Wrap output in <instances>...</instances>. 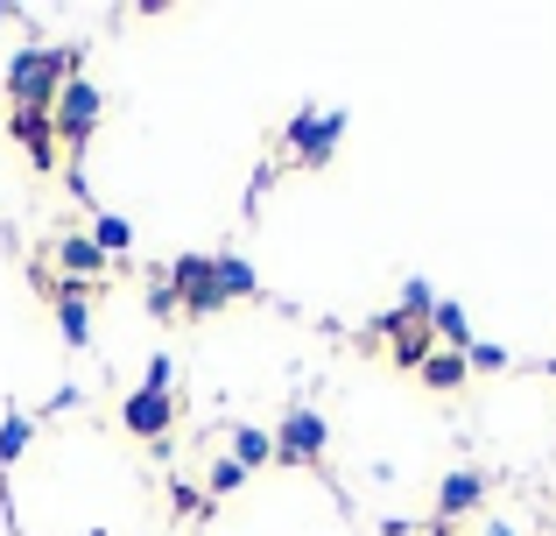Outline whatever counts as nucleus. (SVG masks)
I'll list each match as a JSON object with an SVG mask.
<instances>
[{"label": "nucleus", "mask_w": 556, "mask_h": 536, "mask_svg": "<svg viewBox=\"0 0 556 536\" xmlns=\"http://www.w3.org/2000/svg\"><path fill=\"white\" fill-rule=\"evenodd\" d=\"M465 367H472V374H501V367H507V346L472 339V346H465Z\"/></svg>", "instance_id": "a211bd4d"}, {"label": "nucleus", "mask_w": 556, "mask_h": 536, "mask_svg": "<svg viewBox=\"0 0 556 536\" xmlns=\"http://www.w3.org/2000/svg\"><path fill=\"white\" fill-rule=\"evenodd\" d=\"M232 487H247V466H240V459H232V452H226V459H218V466H212V473H204V495H212V501H226V495H232Z\"/></svg>", "instance_id": "f3484780"}, {"label": "nucleus", "mask_w": 556, "mask_h": 536, "mask_svg": "<svg viewBox=\"0 0 556 536\" xmlns=\"http://www.w3.org/2000/svg\"><path fill=\"white\" fill-rule=\"evenodd\" d=\"M416 382L430 388V396H458V388L472 382V367H465V353H451V346H430V360L416 367Z\"/></svg>", "instance_id": "9d476101"}, {"label": "nucleus", "mask_w": 556, "mask_h": 536, "mask_svg": "<svg viewBox=\"0 0 556 536\" xmlns=\"http://www.w3.org/2000/svg\"><path fill=\"white\" fill-rule=\"evenodd\" d=\"M169 509H177V515H204V495L190 481H169Z\"/></svg>", "instance_id": "412c9836"}, {"label": "nucleus", "mask_w": 556, "mask_h": 536, "mask_svg": "<svg viewBox=\"0 0 556 536\" xmlns=\"http://www.w3.org/2000/svg\"><path fill=\"white\" fill-rule=\"evenodd\" d=\"M28 438H36V416H8V424H0V473L28 452Z\"/></svg>", "instance_id": "dca6fc26"}, {"label": "nucleus", "mask_w": 556, "mask_h": 536, "mask_svg": "<svg viewBox=\"0 0 556 536\" xmlns=\"http://www.w3.org/2000/svg\"><path fill=\"white\" fill-rule=\"evenodd\" d=\"M169 382H177V367H169V353H155V360H149V374H141V388H155V396H177Z\"/></svg>", "instance_id": "aec40b11"}, {"label": "nucleus", "mask_w": 556, "mask_h": 536, "mask_svg": "<svg viewBox=\"0 0 556 536\" xmlns=\"http://www.w3.org/2000/svg\"><path fill=\"white\" fill-rule=\"evenodd\" d=\"M325 445H331V424L311 410V402L282 410V424H275V466H317Z\"/></svg>", "instance_id": "39448f33"}, {"label": "nucleus", "mask_w": 556, "mask_h": 536, "mask_svg": "<svg viewBox=\"0 0 556 536\" xmlns=\"http://www.w3.org/2000/svg\"><path fill=\"white\" fill-rule=\"evenodd\" d=\"M99 113H106V92H99L92 78H71L64 92H56V107H50V127H56V149H71V155H78L85 141H92Z\"/></svg>", "instance_id": "7ed1b4c3"}, {"label": "nucleus", "mask_w": 556, "mask_h": 536, "mask_svg": "<svg viewBox=\"0 0 556 536\" xmlns=\"http://www.w3.org/2000/svg\"><path fill=\"white\" fill-rule=\"evenodd\" d=\"M71 78H78V42H22L8 57V107L50 113Z\"/></svg>", "instance_id": "f257e3e1"}, {"label": "nucleus", "mask_w": 556, "mask_h": 536, "mask_svg": "<svg viewBox=\"0 0 556 536\" xmlns=\"http://www.w3.org/2000/svg\"><path fill=\"white\" fill-rule=\"evenodd\" d=\"M212 275H218V297H261V275H254V262L247 254H212Z\"/></svg>", "instance_id": "9b49d317"}, {"label": "nucleus", "mask_w": 556, "mask_h": 536, "mask_svg": "<svg viewBox=\"0 0 556 536\" xmlns=\"http://www.w3.org/2000/svg\"><path fill=\"white\" fill-rule=\"evenodd\" d=\"M8 135L28 149V163L50 177L56 170V127H50V113H36V107H8Z\"/></svg>", "instance_id": "6e6552de"}, {"label": "nucleus", "mask_w": 556, "mask_h": 536, "mask_svg": "<svg viewBox=\"0 0 556 536\" xmlns=\"http://www.w3.org/2000/svg\"><path fill=\"white\" fill-rule=\"evenodd\" d=\"M121 431L141 445H169V431H177V396H155V388H135V396L121 402Z\"/></svg>", "instance_id": "423d86ee"}, {"label": "nucleus", "mask_w": 556, "mask_h": 536, "mask_svg": "<svg viewBox=\"0 0 556 536\" xmlns=\"http://www.w3.org/2000/svg\"><path fill=\"white\" fill-rule=\"evenodd\" d=\"M479 501H486V473H479V466H458V473H444V487H437V501H430L437 529H444V523H458V515H472Z\"/></svg>", "instance_id": "0eeeda50"}, {"label": "nucleus", "mask_w": 556, "mask_h": 536, "mask_svg": "<svg viewBox=\"0 0 556 536\" xmlns=\"http://www.w3.org/2000/svg\"><path fill=\"white\" fill-rule=\"evenodd\" d=\"M50 262L71 275V283H92V275H106V254H99L92 234H56L50 240Z\"/></svg>", "instance_id": "1a4fd4ad"}, {"label": "nucleus", "mask_w": 556, "mask_h": 536, "mask_svg": "<svg viewBox=\"0 0 556 536\" xmlns=\"http://www.w3.org/2000/svg\"><path fill=\"white\" fill-rule=\"evenodd\" d=\"M56 325H64V346H92V311H85V297H56Z\"/></svg>", "instance_id": "2eb2a0df"}, {"label": "nucleus", "mask_w": 556, "mask_h": 536, "mask_svg": "<svg viewBox=\"0 0 556 536\" xmlns=\"http://www.w3.org/2000/svg\"><path fill=\"white\" fill-rule=\"evenodd\" d=\"M169 297H177V311L190 317V325H204V317L226 311L218 275H212V254H177V262H169Z\"/></svg>", "instance_id": "20e7f679"}, {"label": "nucleus", "mask_w": 556, "mask_h": 536, "mask_svg": "<svg viewBox=\"0 0 556 536\" xmlns=\"http://www.w3.org/2000/svg\"><path fill=\"white\" fill-rule=\"evenodd\" d=\"M430 339H444L451 353H465V346H472V317H465V303L437 297V311H430Z\"/></svg>", "instance_id": "f8f14e48"}, {"label": "nucleus", "mask_w": 556, "mask_h": 536, "mask_svg": "<svg viewBox=\"0 0 556 536\" xmlns=\"http://www.w3.org/2000/svg\"><path fill=\"white\" fill-rule=\"evenodd\" d=\"M486 536H515V529H507V523H486Z\"/></svg>", "instance_id": "4be33fe9"}, {"label": "nucleus", "mask_w": 556, "mask_h": 536, "mask_svg": "<svg viewBox=\"0 0 556 536\" xmlns=\"http://www.w3.org/2000/svg\"><path fill=\"white\" fill-rule=\"evenodd\" d=\"M437 536H444V529H437Z\"/></svg>", "instance_id": "5701e85b"}, {"label": "nucleus", "mask_w": 556, "mask_h": 536, "mask_svg": "<svg viewBox=\"0 0 556 536\" xmlns=\"http://www.w3.org/2000/svg\"><path fill=\"white\" fill-rule=\"evenodd\" d=\"M232 459H240L247 473H254V466H275V431H261V424H232Z\"/></svg>", "instance_id": "ddd939ff"}, {"label": "nucleus", "mask_w": 556, "mask_h": 536, "mask_svg": "<svg viewBox=\"0 0 556 536\" xmlns=\"http://www.w3.org/2000/svg\"><path fill=\"white\" fill-rule=\"evenodd\" d=\"M402 311H408V317H430V311H437V289L422 283V275H408V283H402Z\"/></svg>", "instance_id": "6ab92c4d"}, {"label": "nucleus", "mask_w": 556, "mask_h": 536, "mask_svg": "<svg viewBox=\"0 0 556 536\" xmlns=\"http://www.w3.org/2000/svg\"><path fill=\"white\" fill-rule=\"evenodd\" d=\"M339 141H345V113L331 107V113H317V107H303L296 121L282 127V155L296 170H325L331 155H339Z\"/></svg>", "instance_id": "f03ea898"}, {"label": "nucleus", "mask_w": 556, "mask_h": 536, "mask_svg": "<svg viewBox=\"0 0 556 536\" xmlns=\"http://www.w3.org/2000/svg\"><path fill=\"white\" fill-rule=\"evenodd\" d=\"M92 240H99V254H106V262H113V254H135V226H127L121 212H99V220H92Z\"/></svg>", "instance_id": "4468645a"}]
</instances>
